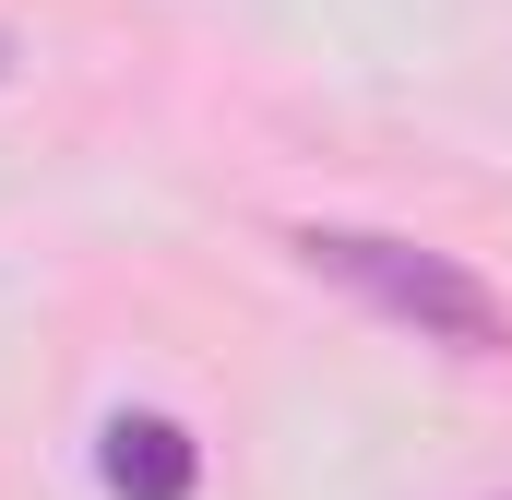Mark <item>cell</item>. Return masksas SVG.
<instances>
[{
	"mask_svg": "<svg viewBox=\"0 0 512 500\" xmlns=\"http://www.w3.org/2000/svg\"><path fill=\"white\" fill-rule=\"evenodd\" d=\"M286 250L322 286H346L358 310H382L393 334L441 346V358H501L512 346V298L477 262H453V250H417V239H393V227H298Z\"/></svg>",
	"mask_w": 512,
	"mask_h": 500,
	"instance_id": "obj_1",
	"label": "cell"
},
{
	"mask_svg": "<svg viewBox=\"0 0 512 500\" xmlns=\"http://www.w3.org/2000/svg\"><path fill=\"white\" fill-rule=\"evenodd\" d=\"M96 477H108V500H191L203 489V441L179 417H155V405H120L96 429Z\"/></svg>",
	"mask_w": 512,
	"mask_h": 500,
	"instance_id": "obj_2",
	"label": "cell"
}]
</instances>
